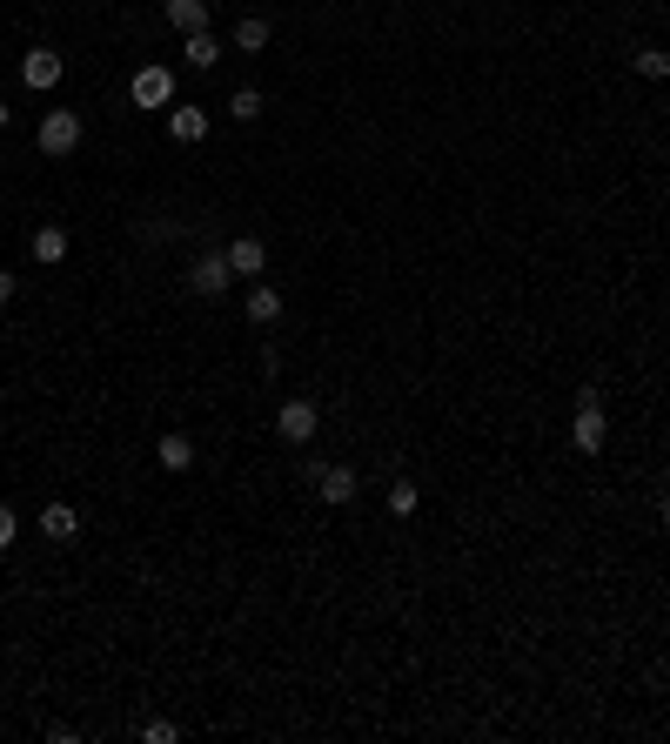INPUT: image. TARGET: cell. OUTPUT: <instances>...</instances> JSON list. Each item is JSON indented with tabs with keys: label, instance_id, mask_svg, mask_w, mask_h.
Segmentation results:
<instances>
[{
	"label": "cell",
	"instance_id": "cell-1",
	"mask_svg": "<svg viewBox=\"0 0 670 744\" xmlns=\"http://www.w3.org/2000/svg\"><path fill=\"white\" fill-rule=\"evenodd\" d=\"M81 135H88V121H81L74 108H47V114H41V135H34V141H41L47 161H67L74 148H81Z\"/></svg>",
	"mask_w": 670,
	"mask_h": 744
},
{
	"label": "cell",
	"instance_id": "cell-2",
	"mask_svg": "<svg viewBox=\"0 0 670 744\" xmlns=\"http://www.w3.org/2000/svg\"><path fill=\"white\" fill-rule=\"evenodd\" d=\"M315 429H322V409H315L309 396H282V409H275V436L302 450V443H309Z\"/></svg>",
	"mask_w": 670,
	"mask_h": 744
},
{
	"label": "cell",
	"instance_id": "cell-3",
	"mask_svg": "<svg viewBox=\"0 0 670 744\" xmlns=\"http://www.w3.org/2000/svg\"><path fill=\"white\" fill-rule=\"evenodd\" d=\"M128 101H134V108H175V74L161 68V61H148V68H134V81H128Z\"/></svg>",
	"mask_w": 670,
	"mask_h": 744
},
{
	"label": "cell",
	"instance_id": "cell-4",
	"mask_svg": "<svg viewBox=\"0 0 670 744\" xmlns=\"http://www.w3.org/2000/svg\"><path fill=\"white\" fill-rule=\"evenodd\" d=\"M228 282H235V269H228L222 248H201L195 262H188V289L195 295H228Z\"/></svg>",
	"mask_w": 670,
	"mask_h": 744
},
{
	"label": "cell",
	"instance_id": "cell-5",
	"mask_svg": "<svg viewBox=\"0 0 670 744\" xmlns=\"http://www.w3.org/2000/svg\"><path fill=\"white\" fill-rule=\"evenodd\" d=\"M222 255H228V269H235V282H262L268 275V242L262 235H235Z\"/></svg>",
	"mask_w": 670,
	"mask_h": 744
},
{
	"label": "cell",
	"instance_id": "cell-6",
	"mask_svg": "<svg viewBox=\"0 0 670 744\" xmlns=\"http://www.w3.org/2000/svg\"><path fill=\"white\" fill-rule=\"evenodd\" d=\"M61 74H67V54H54V47H27V61H21V81H27L34 94L61 88Z\"/></svg>",
	"mask_w": 670,
	"mask_h": 744
},
{
	"label": "cell",
	"instance_id": "cell-7",
	"mask_svg": "<svg viewBox=\"0 0 670 744\" xmlns=\"http://www.w3.org/2000/svg\"><path fill=\"white\" fill-rule=\"evenodd\" d=\"M155 463H161L168 476H188V470H195V436H188V429H161Z\"/></svg>",
	"mask_w": 670,
	"mask_h": 744
},
{
	"label": "cell",
	"instance_id": "cell-8",
	"mask_svg": "<svg viewBox=\"0 0 670 744\" xmlns=\"http://www.w3.org/2000/svg\"><path fill=\"white\" fill-rule=\"evenodd\" d=\"M570 443H577V456H603V443H610V423H603V409H577V423H570Z\"/></svg>",
	"mask_w": 670,
	"mask_h": 744
},
{
	"label": "cell",
	"instance_id": "cell-9",
	"mask_svg": "<svg viewBox=\"0 0 670 744\" xmlns=\"http://www.w3.org/2000/svg\"><path fill=\"white\" fill-rule=\"evenodd\" d=\"M356 470H349V463H322V476H315V496H322V503H356Z\"/></svg>",
	"mask_w": 670,
	"mask_h": 744
},
{
	"label": "cell",
	"instance_id": "cell-10",
	"mask_svg": "<svg viewBox=\"0 0 670 744\" xmlns=\"http://www.w3.org/2000/svg\"><path fill=\"white\" fill-rule=\"evenodd\" d=\"M168 141H181V148H195V141H208V108H168Z\"/></svg>",
	"mask_w": 670,
	"mask_h": 744
},
{
	"label": "cell",
	"instance_id": "cell-11",
	"mask_svg": "<svg viewBox=\"0 0 670 744\" xmlns=\"http://www.w3.org/2000/svg\"><path fill=\"white\" fill-rule=\"evenodd\" d=\"M161 14H168L175 34H201V27L215 21V7H208V0H161Z\"/></svg>",
	"mask_w": 670,
	"mask_h": 744
},
{
	"label": "cell",
	"instance_id": "cell-12",
	"mask_svg": "<svg viewBox=\"0 0 670 744\" xmlns=\"http://www.w3.org/2000/svg\"><path fill=\"white\" fill-rule=\"evenodd\" d=\"M41 537L47 543H74V537H81V510H74V503H47V510H41Z\"/></svg>",
	"mask_w": 670,
	"mask_h": 744
},
{
	"label": "cell",
	"instance_id": "cell-13",
	"mask_svg": "<svg viewBox=\"0 0 670 744\" xmlns=\"http://www.w3.org/2000/svg\"><path fill=\"white\" fill-rule=\"evenodd\" d=\"M181 61H188V68H215V61H222V41H215V34H208V27H201V34H181Z\"/></svg>",
	"mask_w": 670,
	"mask_h": 744
},
{
	"label": "cell",
	"instance_id": "cell-14",
	"mask_svg": "<svg viewBox=\"0 0 670 744\" xmlns=\"http://www.w3.org/2000/svg\"><path fill=\"white\" fill-rule=\"evenodd\" d=\"M34 262H47V269H54V262H67V228H61V222H41V228H34Z\"/></svg>",
	"mask_w": 670,
	"mask_h": 744
},
{
	"label": "cell",
	"instance_id": "cell-15",
	"mask_svg": "<svg viewBox=\"0 0 670 744\" xmlns=\"http://www.w3.org/2000/svg\"><path fill=\"white\" fill-rule=\"evenodd\" d=\"M268 41H275V27H268V14H242V21H235V47H242V54H262Z\"/></svg>",
	"mask_w": 670,
	"mask_h": 744
},
{
	"label": "cell",
	"instance_id": "cell-16",
	"mask_svg": "<svg viewBox=\"0 0 670 744\" xmlns=\"http://www.w3.org/2000/svg\"><path fill=\"white\" fill-rule=\"evenodd\" d=\"M248 322H262V329H268V322H282V295L268 289V282L248 289Z\"/></svg>",
	"mask_w": 670,
	"mask_h": 744
},
{
	"label": "cell",
	"instance_id": "cell-17",
	"mask_svg": "<svg viewBox=\"0 0 670 744\" xmlns=\"http://www.w3.org/2000/svg\"><path fill=\"white\" fill-rule=\"evenodd\" d=\"M630 68L644 74V81H670V54H664V47H637V54H630Z\"/></svg>",
	"mask_w": 670,
	"mask_h": 744
},
{
	"label": "cell",
	"instance_id": "cell-18",
	"mask_svg": "<svg viewBox=\"0 0 670 744\" xmlns=\"http://www.w3.org/2000/svg\"><path fill=\"white\" fill-rule=\"evenodd\" d=\"M228 114L235 121H262V88H235L228 94Z\"/></svg>",
	"mask_w": 670,
	"mask_h": 744
},
{
	"label": "cell",
	"instance_id": "cell-19",
	"mask_svg": "<svg viewBox=\"0 0 670 744\" xmlns=\"http://www.w3.org/2000/svg\"><path fill=\"white\" fill-rule=\"evenodd\" d=\"M416 503H423L416 483H389V517H416Z\"/></svg>",
	"mask_w": 670,
	"mask_h": 744
},
{
	"label": "cell",
	"instance_id": "cell-20",
	"mask_svg": "<svg viewBox=\"0 0 670 744\" xmlns=\"http://www.w3.org/2000/svg\"><path fill=\"white\" fill-rule=\"evenodd\" d=\"M141 738H148V744H175L181 724H175V718H148V724H141Z\"/></svg>",
	"mask_w": 670,
	"mask_h": 744
},
{
	"label": "cell",
	"instance_id": "cell-21",
	"mask_svg": "<svg viewBox=\"0 0 670 744\" xmlns=\"http://www.w3.org/2000/svg\"><path fill=\"white\" fill-rule=\"evenodd\" d=\"M14 537H21V517H14V503H0V550H14Z\"/></svg>",
	"mask_w": 670,
	"mask_h": 744
},
{
	"label": "cell",
	"instance_id": "cell-22",
	"mask_svg": "<svg viewBox=\"0 0 670 744\" xmlns=\"http://www.w3.org/2000/svg\"><path fill=\"white\" fill-rule=\"evenodd\" d=\"M14 295H21V275H14V269H0V309H7Z\"/></svg>",
	"mask_w": 670,
	"mask_h": 744
},
{
	"label": "cell",
	"instance_id": "cell-23",
	"mask_svg": "<svg viewBox=\"0 0 670 744\" xmlns=\"http://www.w3.org/2000/svg\"><path fill=\"white\" fill-rule=\"evenodd\" d=\"M664 530H670V496H664Z\"/></svg>",
	"mask_w": 670,
	"mask_h": 744
},
{
	"label": "cell",
	"instance_id": "cell-24",
	"mask_svg": "<svg viewBox=\"0 0 670 744\" xmlns=\"http://www.w3.org/2000/svg\"><path fill=\"white\" fill-rule=\"evenodd\" d=\"M0 128H7V101H0Z\"/></svg>",
	"mask_w": 670,
	"mask_h": 744
}]
</instances>
